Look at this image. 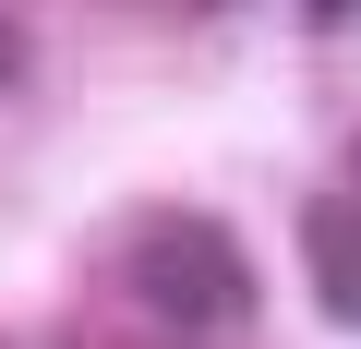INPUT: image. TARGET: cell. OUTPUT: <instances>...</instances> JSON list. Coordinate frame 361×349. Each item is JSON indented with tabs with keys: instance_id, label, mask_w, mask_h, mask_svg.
I'll use <instances>...</instances> for the list:
<instances>
[{
	"instance_id": "1",
	"label": "cell",
	"mask_w": 361,
	"mask_h": 349,
	"mask_svg": "<svg viewBox=\"0 0 361 349\" xmlns=\"http://www.w3.org/2000/svg\"><path fill=\"white\" fill-rule=\"evenodd\" d=\"M133 289H145L180 337L253 325V265H241V241H229L217 217H193V205H157V217L133 229Z\"/></svg>"
},
{
	"instance_id": "2",
	"label": "cell",
	"mask_w": 361,
	"mask_h": 349,
	"mask_svg": "<svg viewBox=\"0 0 361 349\" xmlns=\"http://www.w3.org/2000/svg\"><path fill=\"white\" fill-rule=\"evenodd\" d=\"M301 253H313V301L361 325V193H349V205L325 193V205L301 217Z\"/></svg>"
},
{
	"instance_id": "3",
	"label": "cell",
	"mask_w": 361,
	"mask_h": 349,
	"mask_svg": "<svg viewBox=\"0 0 361 349\" xmlns=\"http://www.w3.org/2000/svg\"><path fill=\"white\" fill-rule=\"evenodd\" d=\"M25 73V37H13V13H0V85H13Z\"/></svg>"
},
{
	"instance_id": "4",
	"label": "cell",
	"mask_w": 361,
	"mask_h": 349,
	"mask_svg": "<svg viewBox=\"0 0 361 349\" xmlns=\"http://www.w3.org/2000/svg\"><path fill=\"white\" fill-rule=\"evenodd\" d=\"M349 13H361V0H313V25H349Z\"/></svg>"
},
{
	"instance_id": "5",
	"label": "cell",
	"mask_w": 361,
	"mask_h": 349,
	"mask_svg": "<svg viewBox=\"0 0 361 349\" xmlns=\"http://www.w3.org/2000/svg\"><path fill=\"white\" fill-rule=\"evenodd\" d=\"M349 181H361V145H349Z\"/></svg>"
}]
</instances>
